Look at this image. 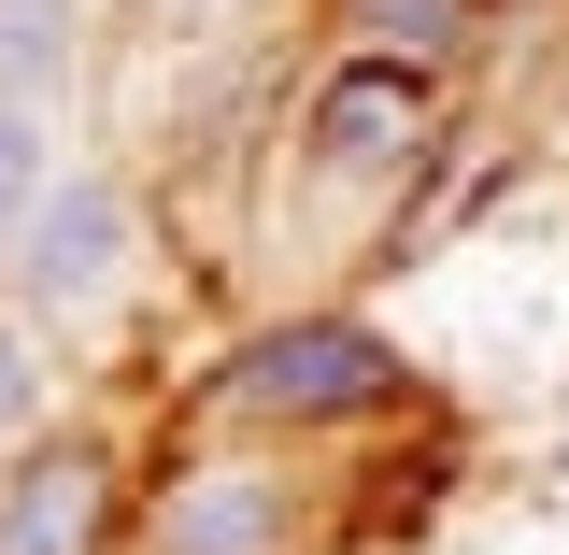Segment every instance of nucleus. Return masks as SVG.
I'll return each mask as SVG.
<instances>
[{
	"label": "nucleus",
	"mask_w": 569,
	"mask_h": 555,
	"mask_svg": "<svg viewBox=\"0 0 569 555\" xmlns=\"http://www.w3.org/2000/svg\"><path fill=\"white\" fill-rule=\"evenodd\" d=\"M441 142H456L441 71H413V58H328L313 100H299V129H284V171H299L313 214H342L356 242H370V228L413 214V186L441 171Z\"/></svg>",
	"instance_id": "1"
},
{
	"label": "nucleus",
	"mask_w": 569,
	"mask_h": 555,
	"mask_svg": "<svg viewBox=\"0 0 569 555\" xmlns=\"http://www.w3.org/2000/svg\"><path fill=\"white\" fill-rule=\"evenodd\" d=\"M399 399H413V356L370 314H271L200 370V414L242 442H342V427H385Z\"/></svg>",
	"instance_id": "2"
},
{
	"label": "nucleus",
	"mask_w": 569,
	"mask_h": 555,
	"mask_svg": "<svg viewBox=\"0 0 569 555\" xmlns=\"http://www.w3.org/2000/svg\"><path fill=\"white\" fill-rule=\"evenodd\" d=\"M328 485L299 470V442H186L171 470H142V555H313Z\"/></svg>",
	"instance_id": "3"
},
{
	"label": "nucleus",
	"mask_w": 569,
	"mask_h": 555,
	"mask_svg": "<svg viewBox=\"0 0 569 555\" xmlns=\"http://www.w3.org/2000/svg\"><path fill=\"white\" fill-rule=\"evenodd\" d=\"M142 542V470L114 427H43L0 456V555H129Z\"/></svg>",
	"instance_id": "4"
},
{
	"label": "nucleus",
	"mask_w": 569,
	"mask_h": 555,
	"mask_svg": "<svg viewBox=\"0 0 569 555\" xmlns=\"http://www.w3.org/2000/svg\"><path fill=\"white\" fill-rule=\"evenodd\" d=\"M142 257V214L114 171H58L43 200H29V228L0 242V285H14V314H43V328H71V314H100L114 285H129Z\"/></svg>",
	"instance_id": "5"
},
{
	"label": "nucleus",
	"mask_w": 569,
	"mask_h": 555,
	"mask_svg": "<svg viewBox=\"0 0 569 555\" xmlns=\"http://www.w3.org/2000/svg\"><path fill=\"white\" fill-rule=\"evenodd\" d=\"M328 29H342V58L456 71V58H470V29H485V0H328Z\"/></svg>",
	"instance_id": "6"
},
{
	"label": "nucleus",
	"mask_w": 569,
	"mask_h": 555,
	"mask_svg": "<svg viewBox=\"0 0 569 555\" xmlns=\"http://www.w3.org/2000/svg\"><path fill=\"white\" fill-rule=\"evenodd\" d=\"M71 71H86V0H0V100L58 115Z\"/></svg>",
	"instance_id": "7"
},
{
	"label": "nucleus",
	"mask_w": 569,
	"mask_h": 555,
	"mask_svg": "<svg viewBox=\"0 0 569 555\" xmlns=\"http://www.w3.org/2000/svg\"><path fill=\"white\" fill-rule=\"evenodd\" d=\"M43 186H58V142H43V115H14V100H0V242L29 228Z\"/></svg>",
	"instance_id": "8"
},
{
	"label": "nucleus",
	"mask_w": 569,
	"mask_h": 555,
	"mask_svg": "<svg viewBox=\"0 0 569 555\" xmlns=\"http://www.w3.org/2000/svg\"><path fill=\"white\" fill-rule=\"evenodd\" d=\"M43 442V356H29V328L0 314V456H29Z\"/></svg>",
	"instance_id": "9"
},
{
	"label": "nucleus",
	"mask_w": 569,
	"mask_h": 555,
	"mask_svg": "<svg viewBox=\"0 0 569 555\" xmlns=\"http://www.w3.org/2000/svg\"><path fill=\"white\" fill-rule=\"evenodd\" d=\"M541 142L569 157V43H556V71H541Z\"/></svg>",
	"instance_id": "10"
},
{
	"label": "nucleus",
	"mask_w": 569,
	"mask_h": 555,
	"mask_svg": "<svg viewBox=\"0 0 569 555\" xmlns=\"http://www.w3.org/2000/svg\"><path fill=\"white\" fill-rule=\"evenodd\" d=\"M171 14H200V0H171Z\"/></svg>",
	"instance_id": "11"
}]
</instances>
